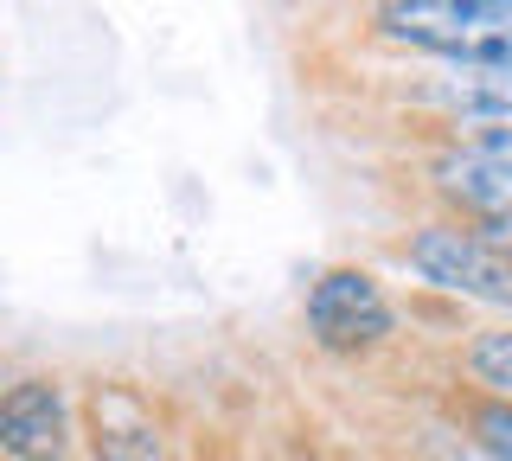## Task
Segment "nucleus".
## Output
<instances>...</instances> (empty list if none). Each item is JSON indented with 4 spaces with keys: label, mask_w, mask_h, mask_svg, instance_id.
Segmentation results:
<instances>
[{
    "label": "nucleus",
    "mask_w": 512,
    "mask_h": 461,
    "mask_svg": "<svg viewBox=\"0 0 512 461\" xmlns=\"http://www.w3.org/2000/svg\"><path fill=\"white\" fill-rule=\"evenodd\" d=\"M372 33L436 71H512V0H372Z\"/></svg>",
    "instance_id": "f257e3e1"
},
{
    "label": "nucleus",
    "mask_w": 512,
    "mask_h": 461,
    "mask_svg": "<svg viewBox=\"0 0 512 461\" xmlns=\"http://www.w3.org/2000/svg\"><path fill=\"white\" fill-rule=\"evenodd\" d=\"M397 263H404L423 289L512 321V257L480 225H468V218L436 212V218H423V225H410V237L397 244Z\"/></svg>",
    "instance_id": "f03ea898"
},
{
    "label": "nucleus",
    "mask_w": 512,
    "mask_h": 461,
    "mask_svg": "<svg viewBox=\"0 0 512 461\" xmlns=\"http://www.w3.org/2000/svg\"><path fill=\"white\" fill-rule=\"evenodd\" d=\"M423 180L448 218H468V225L512 218V122H461V129H448V141L429 154Z\"/></svg>",
    "instance_id": "7ed1b4c3"
},
{
    "label": "nucleus",
    "mask_w": 512,
    "mask_h": 461,
    "mask_svg": "<svg viewBox=\"0 0 512 461\" xmlns=\"http://www.w3.org/2000/svg\"><path fill=\"white\" fill-rule=\"evenodd\" d=\"M308 340L333 359H352V353H378L384 340L397 333V301L384 295V282L372 276L365 263H333L308 282Z\"/></svg>",
    "instance_id": "20e7f679"
},
{
    "label": "nucleus",
    "mask_w": 512,
    "mask_h": 461,
    "mask_svg": "<svg viewBox=\"0 0 512 461\" xmlns=\"http://www.w3.org/2000/svg\"><path fill=\"white\" fill-rule=\"evenodd\" d=\"M77 455V410L64 378L26 372L0 397V461H71Z\"/></svg>",
    "instance_id": "39448f33"
},
{
    "label": "nucleus",
    "mask_w": 512,
    "mask_h": 461,
    "mask_svg": "<svg viewBox=\"0 0 512 461\" xmlns=\"http://www.w3.org/2000/svg\"><path fill=\"white\" fill-rule=\"evenodd\" d=\"M90 455L96 461H167V436L128 385H103L90 397Z\"/></svg>",
    "instance_id": "423d86ee"
},
{
    "label": "nucleus",
    "mask_w": 512,
    "mask_h": 461,
    "mask_svg": "<svg viewBox=\"0 0 512 461\" xmlns=\"http://www.w3.org/2000/svg\"><path fill=\"white\" fill-rule=\"evenodd\" d=\"M423 103L442 109L448 129L461 122H512V71H436Z\"/></svg>",
    "instance_id": "0eeeda50"
},
{
    "label": "nucleus",
    "mask_w": 512,
    "mask_h": 461,
    "mask_svg": "<svg viewBox=\"0 0 512 461\" xmlns=\"http://www.w3.org/2000/svg\"><path fill=\"white\" fill-rule=\"evenodd\" d=\"M461 372H468V385H480V397H506L512 404V321H493V327L468 333Z\"/></svg>",
    "instance_id": "6e6552de"
},
{
    "label": "nucleus",
    "mask_w": 512,
    "mask_h": 461,
    "mask_svg": "<svg viewBox=\"0 0 512 461\" xmlns=\"http://www.w3.org/2000/svg\"><path fill=\"white\" fill-rule=\"evenodd\" d=\"M468 429H474V442H480L487 461H512V404L506 397H480V404H468Z\"/></svg>",
    "instance_id": "1a4fd4ad"
},
{
    "label": "nucleus",
    "mask_w": 512,
    "mask_h": 461,
    "mask_svg": "<svg viewBox=\"0 0 512 461\" xmlns=\"http://www.w3.org/2000/svg\"><path fill=\"white\" fill-rule=\"evenodd\" d=\"M480 231H487V237H493V244H500V250H506V257H512V218H493V225H480Z\"/></svg>",
    "instance_id": "9d476101"
},
{
    "label": "nucleus",
    "mask_w": 512,
    "mask_h": 461,
    "mask_svg": "<svg viewBox=\"0 0 512 461\" xmlns=\"http://www.w3.org/2000/svg\"><path fill=\"white\" fill-rule=\"evenodd\" d=\"M7 385H13V372H7V353H0V397H7Z\"/></svg>",
    "instance_id": "9b49d317"
}]
</instances>
